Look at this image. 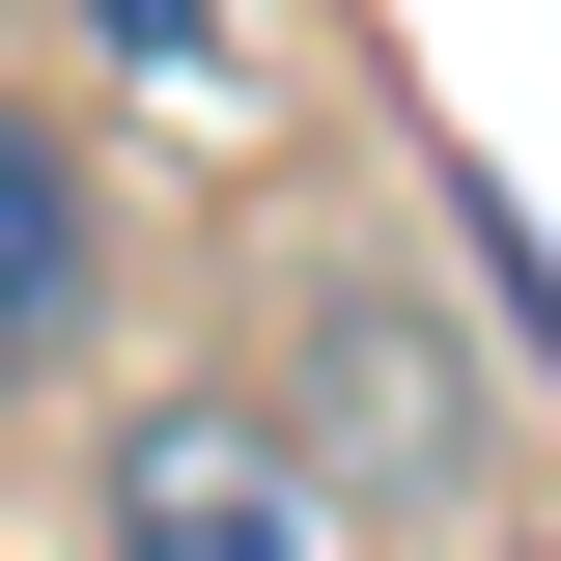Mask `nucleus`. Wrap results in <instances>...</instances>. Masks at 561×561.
Returning a JSON list of instances; mask_svg holds the SVG:
<instances>
[{
  "instance_id": "3",
  "label": "nucleus",
  "mask_w": 561,
  "mask_h": 561,
  "mask_svg": "<svg viewBox=\"0 0 561 561\" xmlns=\"http://www.w3.org/2000/svg\"><path fill=\"white\" fill-rule=\"evenodd\" d=\"M84 337H113V197H84V140L0 84V393H57Z\"/></svg>"
},
{
  "instance_id": "1",
  "label": "nucleus",
  "mask_w": 561,
  "mask_h": 561,
  "mask_svg": "<svg viewBox=\"0 0 561 561\" xmlns=\"http://www.w3.org/2000/svg\"><path fill=\"white\" fill-rule=\"evenodd\" d=\"M253 393H280V449L337 478V534H478V505H505V393H534V365H505V337H449L393 253H309Z\"/></svg>"
},
{
  "instance_id": "2",
  "label": "nucleus",
  "mask_w": 561,
  "mask_h": 561,
  "mask_svg": "<svg viewBox=\"0 0 561 561\" xmlns=\"http://www.w3.org/2000/svg\"><path fill=\"white\" fill-rule=\"evenodd\" d=\"M84 561H337V478L280 449V393L169 365V393L84 421Z\"/></svg>"
},
{
  "instance_id": "5",
  "label": "nucleus",
  "mask_w": 561,
  "mask_h": 561,
  "mask_svg": "<svg viewBox=\"0 0 561 561\" xmlns=\"http://www.w3.org/2000/svg\"><path fill=\"white\" fill-rule=\"evenodd\" d=\"M505 561H561V534H505Z\"/></svg>"
},
{
  "instance_id": "4",
  "label": "nucleus",
  "mask_w": 561,
  "mask_h": 561,
  "mask_svg": "<svg viewBox=\"0 0 561 561\" xmlns=\"http://www.w3.org/2000/svg\"><path fill=\"white\" fill-rule=\"evenodd\" d=\"M84 57H113L140 113H197V140H253V28H225V0H84Z\"/></svg>"
}]
</instances>
